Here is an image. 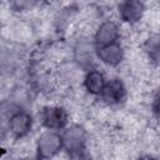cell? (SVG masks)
<instances>
[{"label":"cell","instance_id":"1","mask_svg":"<svg viewBox=\"0 0 160 160\" xmlns=\"http://www.w3.org/2000/svg\"><path fill=\"white\" fill-rule=\"evenodd\" d=\"M61 149H64L62 138L56 131L45 130L44 132H41L39 135V138L36 140L38 156L42 160L55 156Z\"/></svg>","mask_w":160,"mask_h":160},{"label":"cell","instance_id":"2","mask_svg":"<svg viewBox=\"0 0 160 160\" xmlns=\"http://www.w3.org/2000/svg\"><path fill=\"white\" fill-rule=\"evenodd\" d=\"M40 121L46 130L51 131H59L66 128L69 121L68 111L58 105L45 106L40 112Z\"/></svg>","mask_w":160,"mask_h":160},{"label":"cell","instance_id":"3","mask_svg":"<svg viewBox=\"0 0 160 160\" xmlns=\"http://www.w3.org/2000/svg\"><path fill=\"white\" fill-rule=\"evenodd\" d=\"M99 98L108 105H119L126 99V88L120 79L114 78L105 82Z\"/></svg>","mask_w":160,"mask_h":160},{"label":"cell","instance_id":"4","mask_svg":"<svg viewBox=\"0 0 160 160\" xmlns=\"http://www.w3.org/2000/svg\"><path fill=\"white\" fill-rule=\"evenodd\" d=\"M32 128V118L25 110H16L9 118V131L16 139L26 136Z\"/></svg>","mask_w":160,"mask_h":160},{"label":"cell","instance_id":"5","mask_svg":"<svg viewBox=\"0 0 160 160\" xmlns=\"http://www.w3.org/2000/svg\"><path fill=\"white\" fill-rule=\"evenodd\" d=\"M120 38V30L118 25L114 21H104L98 28L95 36H94V45L95 49L109 46L112 44H116Z\"/></svg>","mask_w":160,"mask_h":160},{"label":"cell","instance_id":"6","mask_svg":"<svg viewBox=\"0 0 160 160\" xmlns=\"http://www.w3.org/2000/svg\"><path fill=\"white\" fill-rule=\"evenodd\" d=\"M119 16L120 19L130 25L139 22L145 12V4L136 0H128L122 1L118 5Z\"/></svg>","mask_w":160,"mask_h":160},{"label":"cell","instance_id":"7","mask_svg":"<svg viewBox=\"0 0 160 160\" xmlns=\"http://www.w3.org/2000/svg\"><path fill=\"white\" fill-rule=\"evenodd\" d=\"M61 138H62L64 149H66L69 154L85 148L86 134H85V130L78 125H74V126L65 129Z\"/></svg>","mask_w":160,"mask_h":160},{"label":"cell","instance_id":"8","mask_svg":"<svg viewBox=\"0 0 160 160\" xmlns=\"http://www.w3.org/2000/svg\"><path fill=\"white\" fill-rule=\"evenodd\" d=\"M95 51L100 61L109 66H118L124 59V50L119 42L95 49Z\"/></svg>","mask_w":160,"mask_h":160},{"label":"cell","instance_id":"9","mask_svg":"<svg viewBox=\"0 0 160 160\" xmlns=\"http://www.w3.org/2000/svg\"><path fill=\"white\" fill-rule=\"evenodd\" d=\"M105 82H106V80H105L102 72H100L99 70H95V69H90L84 78V88L91 95L99 96Z\"/></svg>","mask_w":160,"mask_h":160},{"label":"cell","instance_id":"10","mask_svg":"<svg viewBox=\"0 0 160 160\" xmlns=\"http://www.w3.org/2000/svg\"><path fill=\"white\" fill-rule=\"evenodd\" d=\"M144 51L152 62L160 64V35L150 36L144 44Z\"/></svg>","mask_w":160,"mask_h":160},{"label":"cell","instance_id":"11","mask_svg":"<svg viewBox=\"0 0 160 160\" xmlns=\"http://www.w3.org/2000/svg\"><path fill=\"white\" fill-rule=\"evenodd\" d=\"M152 111H154V114H155L158 118H160V95L155 99V101H154V104H152Z\"/></svg>","mask_w":160,"mask_h":160},{"label":"cell","instance_id":"12","mask_svg":"<svg viewBox=\"0 0 160 160\" xmlns=\"http://www.w3.org/2000/svg\"><path fill=\"white\" fill-rule=\"evenodd\" d=\"M138 160H158L155 156H152V155H142L141 158H139Z\"/></svg>","mask_w":160,"mask_h":160},{"label":"cell","instance_id":"13","mask_svg":"<svg viewBox=\"0 0 160 160\" xmlns=\"http://www.w3.org/2000/svg\"><path fill=\"white\" fill-rule=\"evenodd\" d=\"M21 160H42V159H40L39 156H36V158H34V156H26V158H22Z\"/></svg>","mask_w":160,"mask_h":160}]
</instances>
